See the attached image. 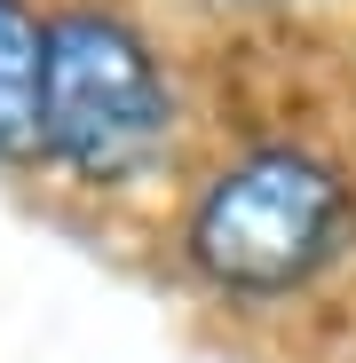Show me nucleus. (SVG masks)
Listing matches in <instances>:
<instances>
[{
	"mask_svg": "<svg viewBox=\"0 0 356 363\" xmlns=\"http://www.w3.org/2000/svg\"><path fill=\"white\" fill-rule=\"evenodd\" d=\"M198 158V55L158 0H48L40 190L87 253H158Z\"/></svg>",
	"mask_w": 356,
	"mask_h": 363,
	"instance_id": "1",
	"label": "nucleus"
},
{
	"mask_svg": "<svg viewBox=\"0 0 356 363\" xmlns=\"http://www.w3.org/2000/svg\"><path fill=\"white\" fill-rule=\"evenodd\" d=\"M183 40L214 32H261V24H348L356 32V0H158Z\"/></svg>",
	"mask_w": 356,
	"mask_h": 363,
	"instance_id": "3",
	"label": "nucleus"
},
{
	"mask_svg": "<svg viewBox=\"0 0 356 363\" xmlns=\"http://www.w3.org/2000/svg\"><path fill=\"white\" fill-rule=\"evenodd\" d=\"M40 72H48V0H0V182L40 190Z\"/></svg>",
	"mask_w": 356,
	"mask_h": 363,
	"instance_id": "2",
	"label": "nucleus"
}]
</instances>
